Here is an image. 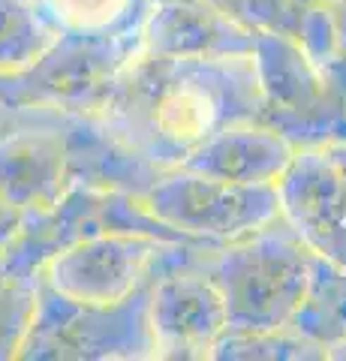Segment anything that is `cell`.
<instances>
[{
  "label": "cell",
  "instance_id": "7a4b0ae2",
  "mask_svg": "<svg viewBox=\"0 0 346 361\" xmlns=\"http://www.w3.org/2000/svg\"><path fill=\"white\" fill-rule=\"evenodd\" d=\"M49 4L58 9V16L70 18L73 25L97 27L106 25L109 18H115L127 0H49Z\"/></svg>",
  "mask_w": 346,
  "mask_h": 361
},
{
  "label": "cell",
  "instance_id": "6da1fadb",
  "mask_svg": "<svg viewBox=\"0 0 346 361\" xmlns=\"http://www.w3.org/2000/svg\"><path fill=\"white\" fill-rule=\"evenodd\" d=\"M217 109L205 90L193 85H178L163 90L157 99V130L172 142H196L211 130Z\"/></svg>",
  "mask_w": 346,
  "mask_h": 361
}]
</instances>
